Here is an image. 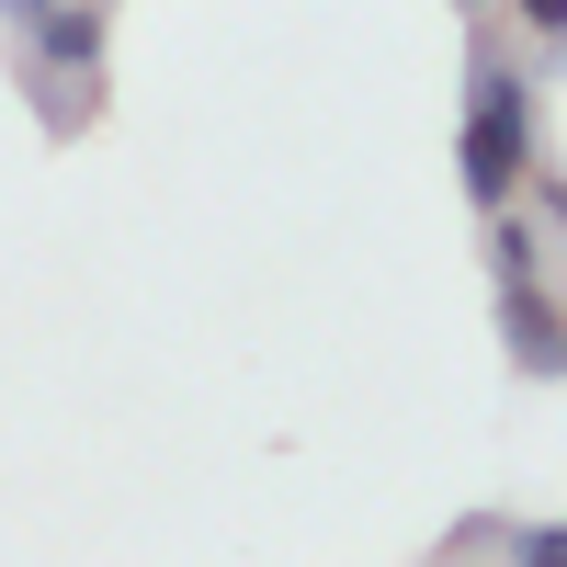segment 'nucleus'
<instances>
[{
	"mask_svg": "<svg viewBox=\"0 0 567 567\" xmlns=\"http://www.w3.org/2000/svg\"><path fill=\"white\" fill-rule=\"evenodd\" d=\"M488 272H499V284L545 272V216H511V205H499V216H488Z\"/></svg>",
	"mask_w": 567,
	"mask_h": 567,
	"instance_id": "nucleus-4",
	"label": "nucleus"
},
{
	"mask_svg": "<svg viewBox=\"0 0 567 567\" xmlns=\"http://www.w3.org/2000/svg\"><path fill=\"white\" fill-rule=\"evenodd\" d=\"M534 216H545L556 239H567V171H545V159H534Z\"/></svg>",
	"mask_w": 567,
	"mask_h": 567,
	"instance_id": "nucleus-7",
	"label": "nucleus"
},
{
	"mask_svg": "<svg viewBox=\"0 0 567 567\" xmlns=\"http://www.w3.org/2000/svg\"><path fill=\"white\" fill-rule=\"evenodd\" d=\"M499 352H511V374H534V386L567 374V307L545 296V272L499 284Z\"/></svg>",
	"mask_w": 567,
	"mask_h": 567,
	"instance_id": "nucleus-2",
	"label": "nucleus"
},
{
	"mask_svg": "<svg viewBox=\"0 0 567 567\" xmlns=\"http://www.w3.org/2000/svg\"><path fill=\"white\" fill-rule=\"evenodd\" d=\"M45 12H58V0H0V23H12L23 45H34V23H45Z\"/></svg>",
	"mask_w": 567,
	"mask_h": 567,
	"instance_id": "nucleus-8",
	"label": "nucleus"
},
{
	"mask_svg": "<svg viewBox=\"0 0 567 567\" xmlns=\"http://www.w3.org/2000/svg\"><path fill=\"white\" fill-rule=\"evenodd\" d=\"M454 12H499V0H454Z\"/></svg>",
	"mask_w": 567,
	"mask_h": 567,
	"instance_id": "nucleus-9",
	"label": "nucleus"
},
{
	"mask_svg": "<svg viewBox=\"0 0 567 567\" xmlns=\"http://www.w3.org/2000/svg\"><path fill=\"white\" fill-rule=\"evenodd\" d=\"M103 0H58V12H45L34 23V69H58V80H91V69H103Z\"/></svg>",
	"mask_w": 567,
	"mask_h": 567,
	"instance_id": "nucleus-3",
	"label": "nucleus"
},
{
	"mask_svg": "<svg viewBox=\"0 0 567 567\" xmlns=\"http://www.w3.org/2000/svg\"><path fill=\"white\" fill-rule=\"evenodd\" d=\"M499 12L523 23V34H545V45H567V0H499Z\"/></svg>",
	"mask_w": 567,
	"mask_h": 567,
	"instance_id": "nucleus-6",
	"label": "nucleus"
},
{
	"mask_svg": "<svg viewBox=\"0 0 567 567\" xmlns=\"http://www.w3.org/2000/svg\"><path fill=\"white\" fill-rule=\"evenodd\" d=\"M511 567H567V523H523L511 534Z\"/></svg>",
	"mask_w": 567,
	"mask_h": 567,
	"instance_id": "nucleus-5",
	"label": "nucleus"
},
{
	"mask_svg": "<svg viewBox=\"0 0 567 567\" xmlns=\"http://www.w3.org/2000/svg\"><path fill=\"white\" fill-rule=\"evenodd\" d=\"M534 80L523 58H499V45H477V69H465V205L499 216L511 194L534 182Z\"/></svg>",
	"mask_w": 567,
	"mask_h": 567,
	"instance_id": "nucleus-1",
	"label": "nucleus"
}]
</instances>
